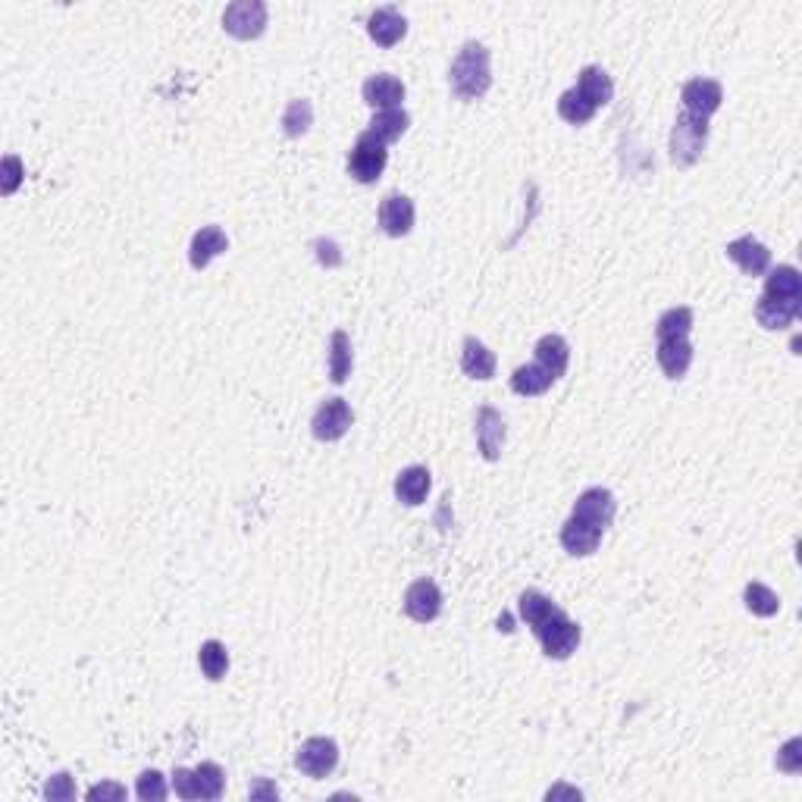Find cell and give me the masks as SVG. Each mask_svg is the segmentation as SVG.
<instances>
[{"label":"cell","instance_id":"cell-1","mask_svg":"<svg viewBox=\"0 0 802 802\" xmlns=\"http://www.w3.org/2000/svg\"><path fill=\"white\" fill-rule=\"evenodd\" d=\"M448 82L458 101H480L492 85V69H489V51L480 41H467L452 69H448Z\"/></svg>","mask_w":802,"mask_h":802},{"label":"cell","instance_id":"cell-2","mask_svg":"<svg viewBox=\"0 0 802 802\" xmlns=\"http://www.w3.org/2000/svg\"><path fill=\"white\" fill-rule=\"evenodd\" d=\"M705 145H709V120L693 113H677V120L671 126V160L674 167H693V163L702 157Z\"/></svg>","mask_w":802,"mask_h":802},{"label":"cell","instance_id":"cell-3","mask_svg":"<svg viewBox=\"0 0 802 802\" xmlns=\"http://www.w3.org/2000/svg\"><path fill=\"white\" fill-rule=\"evenodd\" d=\"M389 163V145L380 141L373 132H361L358 141L348 151V176L361 182V185H373L376 179L383 176Z\"/></svg>","mask_w":802,"mask_h":802},{"label":"cell","instance_id":"cell-4","mask_svg":"<svg viewBox=\"0 0 802 802\" xmlns=\"http://www.w3.org/2000/svg\"><path fill=\"white\" fill-rule=\"evenodd\" d=\"M173 790L179 799H220L226 790V774L217 762H201L198 768H176Z\"/></svg>","mask_w":802,"mask_h":802},{"label":"cell","instance_id":"cell-5","mask_svg":"<svg viewBox=\"0 0 802 802\" xmlns=\"http://www.w3.org/2000/svg\"><path fill=\"white\" fill-rule=\"evenodd\" d=\"M533 633L542 652H546V658H555V662H568L580 646V624H574L564 611H555V615L549 621H542Z\"/></svg>","mask_w":802,"mask_h":802},{"label":"cell","instance_id":"cell-6","mask_svg":"<svg viewBox=\"0 0 802 802\" xmlns=\"http://www.w3.org/2000/svg\"><path fill=\"white\" fill-rule=\"evenodd\" d=\"M267 4L261 0H235V4L226 7L223 13V29L239 38V41H251V38H261L264 29H267Z\"/></svg>","mask_w":802,"mask_h":802},{"label":"cell","instance_id":"cell-7","mask_svg":"<svg viewBox=\"0 0 802 802\" xmlns=\"http://www.w3.org/2000/svg\"><path fill=\"white\" fill-rule=\"evenodd\" d=\"M336 765H339V746L329 737H308L295 752V768L304 777H314V781H323L326 774H333Z\"/></svg>","mask_w":802,"mask_h":802},{"label":"cell","instance_id":"cell-8","mask_svg":"<svg viewBox=\"0 0 802 802\" xmlns=\"http://www.w3.org/2000/svg\"><path fill=\"white\" fill-rule=\"evenodd\" d=\"M351 423H355V414H351L348 401L336 395L320 401V408L311 417V433L320 442H339L351 430Z\"/></svg>","mask_w":802,"mask_h":802},{"label":"cell","instance_id":"cell-9","mask_svg":"<svg viewBox=\"0 0 802 802\" xmlns=\"http://www.w3.org/2000/svg\"><path fill=\"white\" fill-rule=\"evenodd\" d=\"M439 611H442V593H439V586L436 580L430 577H420L414 580L408 589H405V615L417 624H430L439 618Z\"/></svg>","mask_w":802,"mask_h":802},{"label":"cell","instance_id":"cell-10","mask_svg":"<svg viewBox=\"0 0 802 802\" xmlns=\"http://www.w3.org/2000/svg\"><path fill=\"white\" fill-rule=\"evenodd\" d=\"M571 514L580 517V521H586V524L599 527V530H608L611 521H615V514H618V499L608 489L593 486V489H586L580 499L574 502V511Z\"/></svg>","mask_w":802,"mask_h":802},{"label":"cell","instance_id":"cell-11","mask_svg":"<svg viewBox=\"0 0 802 802\" xmlns=\"http://www.w3.org/2000/svg\"><path fill=\"white\" fill-rule=\"evenodd\" d=\"M680 101H683V107H687V113L709 120V116L718 113L724 104V88L715 79H690L680 88Z\"/></svg>","mask_w":802,"mask_h":802},{"label":"cell","instance_id":"cell-12","mask_svg":"<svg viewBox=\"0 0 802 802\" xmlns=\"http://www.w3.org/2000/svg\"><path fill=\"white\" fill-rule=\"evenodd\" d=\"M474 430H477V445H480V455H483L486 461H499L502 448H505V420H502V414L495 411L492 405H483V408H477Z\"/></svg>","mask_w":802,"mask_h":802},{"label":"cell","instance_id":"cell-13","mask_svg":"<svg viewBox=\"0 0 802 802\" xmlns=\"http://www.w3.org/2000/svg\"><path fill=\"white\" fill-rule=\"evenodd\" d=\"M727 257L734 261L746 276H765L771 270V251L768 245H762L752 235H743V239H734L727 248Z\"/></svg>","mask_w":802,"mask_h":802},{"label":"cell","instance_id":"cell-14","mask_svg":"<svg viewBox=\"0 0 802 802\" xmlns=\"http://www.w3.org/2000/svg\"><path fill=\"white\" fill-rule=\"evenodd\" d=\"M655 358L658 367L668 376V380H683L693 364V345L687 336H674V339H658L655 345Z\"/></svg>","mask_w":802,"mask_h":802},{"label":"cell","instance_id":"cell-15","mask_svg":"<svg viewBox=\"0 0 802 802\" xmlns=\"http://www.w3.org/2000/svg\"><path fill=\"white\" fill-rule=\"evenodd\" d=\"M802 311V298H784V295H765L756 301V320L765 329H787Z\"/></svg>","mask_w":802,"mask_h":802},{"label":"cell","instance_id":"cell-16","mask_svg":"<svg viewBox=\"0 0 802 802\" xmlns=\"http://www.w3.org/2000/svg\"><path fill=\"white\" fill-rule=\"evenodd\" d=\"M414 201L408 195H386L383 204H380V229L392 239H401V235H408L414 229Z\"/></svg>","mask_w":802,"mask_h":802},{"label":"cell","instance_id":"cell-17","mask_svg":"<svg viewBox=\"0 0 802 802\" xmlns=\"http://www.w3.org/2000/svg\"><path fill=\"white\" fill-rule=\"evenodd\" d=\"M602 533L605 530L586 524V521H580V517L571 514L568 521H564V527H561V546H564V552L574 555V558H586V555H593L599 549Z\"/></svg>","mask_w":802,"mask_h":802},{"label":"cell","instance_id":"cell-18","mask_svg":"<svg viewBox=\"0 0 802 802\" xmlns=\"http://www.w3.org/2000/svg\"><path fill=\"white\" fill-rule=\"evenodd\" d=\"M580 98L589 104V107H605L611 104V98H615V82H611V76L605 73L602 66H583L580 69V76H577V88H574Z\"/></svg>","mask_w":802,"mask_h":802},{"label":"cell","instance_id":"cell-19","mask_svg":"<svg viewBox=\"0 0 802 802\" xmlns=\"http://www.w3.org/2000/svg\"><path fill=\"white\" fill-rule=\"evenodd\" d=\"M367 35L380 47H392V44H398L401 38L408 35V19L401 16L395 7H380V10H373L370 19H367Z\"/></svg>","mask_w":802,"mask_h":802},{"label":"cell","instance_id":"cell-20","mask_svg":"<svg viewBox=\"0 0 802 802\" xmlns=\"http://www.w3.org/2000/svg\"><path fill=\"white\" fill-rule=\"evenodd\" d=\"M226 248H229V239H226V232L220 226H201L192 235V245H188V264H192L195 270H204Z\"/></svg>","mask_w":802,"mask_h":802},{"label":"cell","instance_id":"cell-21","mask_svg":"<svg viewBox=\"0 0 802 802\" xmlns=\"http://www.w3.org/2000/svg\"><path fill=\"white\" fill-rule=\"evenodd\" d=\"M401 101H405V85H401V79L380 73L364 82V104H370L373 110H395L401 107Z\"/></svg>","mask_w":802,"mask_h":802},{"label":"cell","instance_id":"cell-22","mask_svg":"<svg viewBox=\"0 0 802 802\" xmlns=\"http://www.w3.org/2000/svg\"><path fill=\"white\" fill-rule=\"evenodd\" d=\"M430 486H433V477H430L427 467H420V464L405 467L395 477V499L408 508H417V505H423V499H427Z\"/></svg>","mask_w":802,"mask_h":802},{"label":"cell","instance_id":"cell-23","mask_svg":"<svg viewBox=\"0 0 802 802\" xmlns=\"http://www.w3.org/2000/svg\"><path fill=\"white\" fill-rule=\"evenodd\" d=\"M536 364L546 370L552 380H561L564 370H568V364H571V345L555 333L542 336L536 342Z\"/></svg>","mask_w":802,"mask_h":802},{"label":"cell","instance_id":"cell-24","mask_svg":"<svg viewBox=\"0 0 802 802\" xmlns=\"http://www.w3.org/2000/svg\"><path fill=\"white\" fill-rule=\"evenodd\" d=\"M461 370L470 380H492L495 376V355L477 336H467L461 345Z\"/></svg>","mask_w":802,"mask_h":802},{"label":"cell","instance_id":"cell-25","mask_svg":"<svg viewBox=\"0 0 802 802\" xmlns=\"http://www.w3.org/2000/svg\"><path fill=\"white\" fill-rule=\"evenodd\" d=\"M351 367H355L351 339H348L345 329H336V333L329 336V380H333L336 386H342L351 376Z\"/></svg>","mask_w":802,"mask_h":802},{"label":"cell","instance_id":"cell-26","mask_svg":"<svg viewBox=\"0 0 802 802\" xmlns=\"http://www.w3.org/2000/svg\"><path fill=\"white\" fill-rule=\"evenodd\" d=\"M408 126H411V116H408V110L395 107V110H376V113H373V120H370V129H367V132H373V135L380 138V141H386V145H392V141H398L401 135L408 132Z\"/></svg>","mask_w":802,"mask_h":802},{"label":"cell","instance_id":"cell-27","mask_svg":"<svg viewBox=\"0 0 802 802\" xmlns=\"http://www.w3.org/2000/svg\"><path fill=\"white\" fill-rule=\"evenodd\" d=\"M517 611H521V621L536 630L542 621H549L555 611H561L546 593H539V589H527V593L521 596V602H517Z\"/></svg>","mask_w":802,"mask_h":802},{"label":"cell","instance_id":"cell-28","mask_svg":"<svg viewBox=\"0 0 802 802\" xmlns=\"http://www.w3.org/2000/svg\"><path fill=\"white\" fill-rule=\"evenodd\" d=\"M552 383H555V380H552V376H549L546 370H542L536 361H533V364H524V367H517V370L511 373V389H514L517 395H527V398L542 395Z\"/></svg>","mask_w":802,"mask_h":802},{"label":"cell","instance_id":"cell-29","mask_svg":"<svg viewBox=\"0 0 802 802\" xmlns=\"http://www.w3.org/2000/svg\"><path fill=\"white\" fill-rule=\"evenodd\" d=\"M765 295H784V298H802V276L796 267L781 264L768 270L765 276Z\"/></svg>","mask_w":802,"mask_h":802},{"label":"cell","instance_id":"cell-30","mask_svg":"<svg viewBox=\"0 0 802 802\" xmlns=\"http://www.w3.org/2000/svg\"><path fill=\"white\" fill-rule=\"evenodd\" d=\"M198 665H201V671H204L207 680H214V683L223 680L226 671H229V652H226V646L220 640L201 643V649H198Z\"/></svg>","mask_w":802,"mask_h":802},{"label":"cell","instance_id":"cell-31","mask_svg":"<svg viewBox=\"0 0 802 802\" xmlns=\"http://www.w3.org/2000/svg\"><path fill=\"white\" fill-rule=\"evenodd\" d=\"M743 602L756 618H774L777 611H781V599H777V593L765 583H749L743 589Z\"/></svg>","mask_w":802,"mask_h":802},{"label":"cell","instance_id":"cell-32","mask_svg":"<svg viewBox=\"0 0 802 802\" xmlns=\"http://www.w3.org/2000/svg\"><path fill=\"white\" fill-rule=\"evenodd\" d=\"M311 126H314V107H311V101H304V98L289 101L286 113H282V132H286L289 138H301V135H308Z\"/></svg>","mask_w":802,"mask_h":802},{"label":"cell","instance_id":"cell-33","mask_svg":"<svg viewBox=\"0 0 802 802\" xmlns=\"http://www.w3.org/2000/svg\"><path fill=\"white\" fill-rule=\"evenodd\" d=\"M690 333H693V308H671L655 323V339H674V336L690 339Z\"/></svg>","mask_w":802,"mask_h":802},{"label":"cell","instance_id":"cell-34","mask_svg":"<svg viewBox=\"0 0 802 802\" xmlns=\"http://www.w3.org/2000/svg\"><path fill=\"white\" fill-rule=\"evenodd\" d=\"M558 116L564 123H571V126H586L596 116V107H589L580 94L571 88V91H564L558 98Z\"/></svg>","mask_w":802,"mask_h":802},{"label":"cell","instance_id":"cell-35","mask_svg":"<svg viewBox=\"0 0 802 802\" xmlns=\"http://www.w3.org/2000/svg\"><path fill=\"white\" fill-rule=\"evenodd\" d=\"M135 793L138 799H145V802H160V799H167V784H163V774L160 771H141L138 774V784H135Z\"/></svg>","mask_w":802,"mask_h":802},{"label":"cell","instance_id":"cell-36","mask_svg":"<svg viewBox=\"0 0 802 802\" xmlns=\"http://www.w3.org/2000/svg\"><path fill=\"white\" fill-rule=\"evenodd\" d=\"M44 796L47 799H73L76 796V784H73V777H69V771L54 774L51 781H47V787H44Z\"/></svg>","mask_w":802,"mask_h":802},{"label":"cell","instance_id":"cell-37","mask_svg":"<svg viewBox=\"0 0 802 802\" xmlns=\"http://www.w3.org/2000/svg\"><path fill=\"white\" fill-rule=\"evenodd\" d=\"M802 740L799 737H793L781 752H777V768L781 771H787V774H796L799 768H802Z\"/></svg>","mask_w":802,"mask_h":802},{"label":"cell","instance_id":"cell-38","mask_svg":"<svg viewBox=\"0 0 802 802\" xmlns=\"http://www.w3.org/2000/svg\"><path fill=\"white\" fill-rule=\"evenodd\" d=\"M4 173H7V179H4V195H13V192H16V185H19V176H22V163H19V157H7V160H4Z\"/></svg>","mask_w":802,"mask_h":802},{"label":"cell","instance_id":"cell-39","mask_svg":"<svg viewBox=\"0 0 802 802\" xmlns=\"http://www.w3.org/2000/svg\"><path fill=\"white\" fill-rule=\"evenodd\" d=\"M126 790L120 784H98V787H91L88 790V799H123Z\"/></svg>","mask_w":802,"mask_h":802},{"label":"cell","instance_id":"cell-40","mask_svg":"<svg viewBox=\"0 0 802 802\" xmlns=\"http://www.w3.org/2000/svg\"><path fill=\"white\" fill-rule=\"evenodd\" d=\"M555 796H574V799H580V790H564V787L549 790V799H555Z\"/></svg>","mask_w":802,"mask_h":802}]
</instances>
